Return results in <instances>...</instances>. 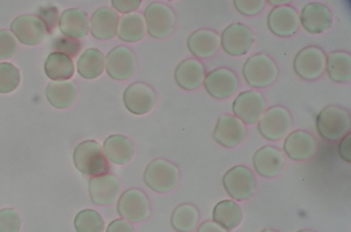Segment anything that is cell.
<instances>
[{
	"label": "cell",
	"instance_id": "obj_37",
	"mask_svg": "<svg viewBox=\"0 0 351 232\" xmlns=\"http://www.w3.org/2000/svg\"><path fill=\"white\" fill-rule=\"evenodd\" d=\"M18 44L12 33L0 30V60H8L16 54Z\"/></svg>",
	"mask_w": 351,
	"mask_h": 232
},
{
	"label": "cell",
	"instance_id": "obj_30",
	"mask_svg": "<svg viewBox=\"0 0 351 232\" xmlns=\"http://www.w3.org/2000/svg\"><path fill=\"white\" fill-rule=\"evenodd\" d=\"M44 70L49 79L65 81L74 76V62L63 53L54 52L49 55L44 64Z\"/></svg>",
	"mask_w": 351,
	"mask_h": 232
},
{
	"label": "cell",
	"instance_id": "obj_42",
	"mask_svg": "<svg viewBox=\"0 0 351 232\" xmlns=\"http://www.w3.org/2000/svg\"><path fill=\"white\" fill-rule=\"evenodd\" d=\"M338 153H339V156L341 157L343 160H345L347 164H350L351 162V134L348 133V134L343 136L341 138V142H339V146H338Z\"/></svg>",
	"mask_w": 351,
	"mask_h": 232
},
{
	"label": "cell",
	"instance_id": "obj_28",
	"mask_svg": "<svg viewBox=\"0 0 351 232\" xmlns=\"http://www.w3.org/2000/svg\"><path fill=\"white\" fill-rule=\"evenodd\" d=\"M145 19L142 14H123L119 20L118 36L128 43H136L145 36Z\"/></svg>",
	"mask_w": 351,
	"mask_h": 232
},
{
	"label": "cell",
	"instance_id": "obj_3",
	"mask_svg": "<svg viewBox=\"0 0 351 232\" xmlns=\"http://www.w3.org/2000/svg\"><path fill=\"white\" fill-rule=\"evenodd\" d=\"M74 164L80 172L90 177L107 175L109 171L104 148L96 140H86L75 148Z\"/></svg>",
	"mask_w": 351,
	"mask_h": 232
},
{
	"label": "cell",
	"instance_id": "obj_14",
	"mask_svg": "<svg viewBox=\"0 0 351 232\" xmlns=\"http://www.w3.org/2000/svg\"><path fill=\"white\" fill-rule=\"evenodd\" d=\"M136 57L132 49L126 47H117L108 53L106 68L108 75L114 80L131 78L136 70Z\"/></svg>",
	"mask_w": 351,
	"mask_h": 232
},
{
	"label": "cell",
	"instance_id": "obj_10",
	"mask_svg": "<svg viewBox=\"0 0 351 232\" xmlns=\"http://www.w3.org/2000/svg\"><path fill=\"white\" fill-rule=\"evenodd\" d=\"M255 36L250 27L243 23H232L228 25L221 36V47L226 54L230 56H243L250 52Z\"/></svg>",
	"mask_w": 351,
	"mask_h": 232
},
{
	"label": "cell",
	"instance_id": "obj_7",
	"mask_svg": "<svg viewBox=\"0 0 351 232\" xmlns=\"http://www.w3.org/2000/svg\"><path fill=\"white\" fill-rule=\"evenodd\" d=\"M326 60L327 55L319 47H304L294 58V71L302 79L314 81L319 79L326 70Z\"/></svg>",
	"mask_w": 351,
	"mask_h": 232
},
{
	"label": "cell",
	"instance_id": "obj_46",
	"mask_svg": "<svg viewBox=\"0 0 351 232\" xmlns=\"http://www.w3.org/2000/svg\"><path fill=\"white\" fill-rule=\"evenodd\" d=\"M298 232H315L313 231V230H308V229H303V230H299Z\"/></svg>",
	"mask_w": 351,
	"mask_h": 232
},
{
	"label": "cell",
	"instance_id": "obj_13",
	"mask_svg": "<svg viewBox=\"0 0 351 232\" xmlns=\"http://www.w3.org/2000/svg\"><path fill=\"white\" fill-rule=\"evenodd\" d=\"M11 32L25 45L36 47L47 36V27L38 16H20L11 23Z\"/></svg>",
	"mask_w": 351,
	"mask_h": 232
},
{
	"label": "cell",
	"instance_id": "obj_21",
	"mask_svg": "<svg viewBox=\"0 0 351 232\" xmlns=\"http://www.w3.org/2000/svg\"><path fill=\"white\" fill-rule=\"evenodd\" d=\"M256 172L263 178H276L282 171L285 157L281 151L272 146H265L256 151L252 158Z\"/></svg>",
	"mask_w": 351,
	"mask_h": 232
},
{
	"label": "cell",
	"instance_id": "obj_25",
	"mask_svg": "<svg viewBox=\"0 0 351 232\" xmlns=\"http://www.w3.org/2000/svg\"><path fill=\"white\" fill-rule=\"evenodd\" d=\"M60 32L66 38H86L90 31L89 16L82 9L71 8L64 11L58 20Z\"/></svg>",
	"mask_w": 351,
	"mask_h": 232
},
{
	"label": "cell",
	"instance_id": "obj_39",
	"mask_svg": "<svg viewBox=\"0 0 351 232\" xmlns=\"http://www.w3.org/2000/svg\"><path fill=\"white\" fill-rule=\"evenodd\" d=\"M266 1L265 0H235L234 5L236 10L243 16H252L261 14L265 8Z\"/></svg>",
	"mask_w": 351,
	"mask_h": 232
},
{
	"label": "cell",
	"instance_id": "obj_8",
	"mask_svg": "<svg viewBox=\"0 0 351 232\" xmlns=\"http://www.w3.org/2000/svg\"><path fill=\"white\" fill-rule=\"evenodd\" d=\"M223 185L232 198L235 201L250 200L255 194V175L250 168L245 166H236L228 170L223 177Z\"/></svg>",
	"mask_w": 351,
	"mask_h": 232
},
{
	"label": "cell",
	"instance_id": "obj_41",
	"mask_svg": "<svg viewBox=\"0 0 351 232\" xmlns=\"http://www.w3.org/2000/svg\"><path fill=\"white\" fill-rule=\"evenodd\" d=\"M141 5V0H112L113 8L120 14H132L140 8Z\"/></svg>",
	"mask_w": 351,
	"mask_h": 232
},
{
	"label": "cell",
	"instance_id": "obj_19",
	"mask_svg": "<svg viewBox=\"0 0 351 232\" xmlns=\"http://www.w3.org/2000/svg\"><path fill=\"white\" fill-rule=\"evenodd\" d=\"M283 149L285 155L294 162H305L315 155L317 145L308 131H295L287 136Z\"/></svg>",
	"mask_w": 351,
	"mask_h": 232
},
{
	"label": "cell",
	"instance_id": "obj_5",
	"mask_svg": "<svg viewBox=\"0 0 351 232\" xmlns=\"http://www.w3.org/2000/svg\"><path fill=\"white\" fill-rule=\"evenodd\" d=\"M292 126V115L282 105H274L266 109L258 122V129L261 136L271 142H278L288 136Z\"/></svg>",
	"mask_w": 351,
	"mask_h": 232
},
{
	"label": "cell",
	"instance_id": "obj_4",
	"mask_svg": "<svg viewBox=\"0 0 351 232\" xmlns=\"http://www.w3.org/2000/svg\"><path fill=\"white\" fill-rule=\"evenodd\" d=\"M180 170L173 162L156 159L148 164L144 172L146 185L156 193H169L178 185Z\"/></svg>",
	"mask_w": 351,
	"mask_h": 232
},
{
	"label": "cell",
	"instance_id": "obj_43",
	"mask_svg": "<svg viewBox=\"0 0 351 232\" xmlns=\"http://www.w3.org/2000/svg\"><path fill=\"white\" fill-rule=\"evenodd\" d=\"M107 232H135V229L125 219H115L108 226Z\"/></svg>",
	"mask_w": 351,
	"mask_h": 232
},
{
	"label": "cell",
	"instance_id": "obj_17",
	"mask_svg": "<svg viewBox=\"0 0 351 232\" xmlns=\"http://www.w3.org/2000/svg\"><path fill=\"white\" fill-rule=\"evenodd\" d=\"M267 23L274 36L289 38L299 31V12L290 5L276 7L269 12Z\"/></svg>",
	"mask_w": 351,
	"mask_h": 232
},
{
	"label": "cell",
	"instance_id": "obj_24",
	"mask_svg": "<svg viewBox=\"0 0 351 232\" xmlns=\"http://www.w3.org/2000/svg\"><path fill=\"white\" fill-rule=\"evenodd\" d=\"M206 67L197 58L181 62L175 70V80L177 85L186 91L195 90L203 85L206 79Z\"/></svg>",
	"mask_w": 351,
	"mask_h": 232
},
{
	"label": "cell",
	"instance_id": "obj_9",
	"mask_svg": "<svg viewBox=\"0 0 351 232\" xmlns=\"http://www.w3.org/2000/svg\"><path fill=\"white\" fill-rule=\"evenodd\" d=\"M118 213L129 222H144L151 216V203L142 190L130 189L119 198Z\"/></svg>",
	"mask_w": 351,
	"mask_h": 232
},
{
	"label": "cell",
	"instance_id": "obj_23",
	"mask_svg": "<svg viewBox=\"0 0 351 232\" xmlns=\"http://www.w3.org/2000/svg\"><path fill=\"white\" fill-rule=\"evenodd\" d=\"M221 47V36L210 29L195 31L188 38V49L195 57L208 60L213 57Z\"/></svg>",
	"mask_w": 351,
	"mask_h": 232
},
{
	"label": "cell",
	"instance_id": "obj_27",
	"mask_svg": "<svg viewBox=\"0 0 351 232\" xmlns=\"http://www.w3.org/2000/svg\"><path fill=\"white\" fill-rule=\"evenodd\" d=\"M47 100L56 109H65L74 105L77 100V88L71 81H52L47 86Z\"/></svg>",
	"mask_w": 351,
	"mask_h": 232
},
{
	"label": "cell",
	"instance_id": "obj_22",
	"mask_svg": "<svg viewBox=\"0 0 351 232\" xmlns=\"http://www.w3.org/2000/svg\"><path fill=\"white\" fill-rule=\"evenodd\" d=\"M120 16L117 11L109 7H101L93 14L90 31L93 38L100 41H109L118 36Z\"/></svg>",
	"mask_w": 351,
	"mask_h": 232
},
{
	"label": "cell",
	"instance_id": "obj_2",
	"mask_svg": "<svg viewBox=\"0 0 351 232\" xmlns=\"http://www.w3.org/2000/svg\"><path fill=\"white\" fill-rule=\"evenodd\" d=\"M243 76L247 85L256 89H263L271 86L277 80L279 67L268 54L258 53L246 60L243 67Z\"/></svg>",
	"mask_w": 351,
	"mask_h": 232
},
{
	"label": "cell",
	"instance_id": "obj_47",
	"mask_svg": "<svg viewBox=\"0 0 351 232\" xmlns=\"http://www.w3.org/2000/svg\"><path fill=\"white\" fill-rule=\"evenodd\" d=\"M261 232H278V231H276V230H272V229H265V230H263V231Z\"/></svg>",
	"mask_w": 351,
	"mask_h": 232
},
{
	"label": "cell",
	"instance_id": "obj_16",
	"mask_svg": "<svg viewBox=\"0 0 351 232\" xmlns=\"http://www.w3.org/2000/svg\"><path fill=\"white\" fill-rule=\"evenodd\" d=\"M246 135V125L241 120L234 115L223 114L217 120L213 138L223 147L233 148L244 142Z\"/></svg>",
	"mask_w": 351,
	"mask_h": 232
},
{
	"label": "cell",
	"instance_id": "obj_32",
	"mask_svg": "<svg viewBox=\"0 0 351 232\" xmlns=\"http://www.w3.org/2000/svg\"><path fill=\"white\" fill-rule=\"evenodd\" d=\"M241 220H243V209L234 201H222L214 207L213 222L221 224L228 231L239 227Z\"/></svg>",
	"mask_w": 351,
	"mask_h": 232
},
{
	"label": "cell",
	"instance_id": "obj_20",
	"mask_svg": "<svg viewBox=\"0 0 351 232\" xmlns=\"http://www.w3.org/2000/svg\"><path fill=\"white\" fill-rule=\"evenodd\" d=\"M120 192V181L113 175L93 177L89 181V194L96 205H111L117 200Z\"/></svg>",
	"mask_w": 351,
	"mask_h": 232
},
{
	"label": "cell",
	"instance_id": "obj_33",
	"mask_svg": "<svg viewBox=\"0 0 351 232\" xmlns=\"http://www.w3.org/2000/svg\"><path fill=\"white\" fill-rule=\"evenodd\" d=\"M200 213L192 204H182L176 207L171 215V226L178 232H191L197 227Z\"/></svg>",
	"mask_w": 351,
	"mask_h": 232
},
{
	"label": "cell",
	"instance_id": "obj_12",
	"mask_svg": "<svg viewBox=\"0 0 351 232\" xmlns=\"http://www.w3.org/2000/svg\"><path fill=\"white\" fill-rule=\"evenodd\" d=\"M203 85L212 98L224 100L235 94L239 87V79L232 69L221 67L210 71Z\"/></svg>",
	"mask_w": 351,
	"mask_h": 232
},
{
	"label": "cell",
	"instance_id": "obj_44",
	"mask_svg": "<svg viewBox=\"0 0 351 232\" xmlns=\"http://www.w3.org/2000/svg\"><path fill=\"white\" fill-rule=\"evenodd\" d=\"M197 232H228V230L225 229L221 224H217L215 222H204L201 224L197 228Z\"/></svg>",
	"mask_w": 351,
	"mask_h": 232
},
{
	"label": "cell",
	"instance_id": "obj_18",
	"mask_svg": "<svg viewBox=\"0 0 351 232\" xmlns=\"http://www.w3.org/2000/svg\"><path fill=\"white\" fill-rule=\"evenodd\" d=\"M300 25L311 34H321L332 25V14L326 5L308 3L300 14Z\"/></svg>",
	"mask_w": 351,
	"mask_h": 232
},
{
	"label": "cell",
	"instance_id": "obj_36",
	"mask_svg": "<svg viewBox=\"0 0 351 232\" xmlns=\"http://www.w3.org/2000/svg\"><path fill=\"white\" fill-rule=\"evenodd\" d=\"M21 218L14 209L5 208L0 211V232H19Z\"/></svg>",
	"mask_w": 351,
	"mask_h": 232
},
{
	"label": "cell",
	"instance_id": "obj_38",
	"mask_svg": "<svg viewBox=\"0 0 351 232\" xmlns=\"http://www.w3.org/2000/svg\"><path fill=\"white\" fill-rule=\"evenodd\" d=\"M55 51L58 53H63L69 57H75L80 54L82 49V43L78 40L69 38H58L53 44Z\"/></svg>",
	"mask_w": 351,
	"mask_h": 232
},
{
	"label": "cell",
	"instance_id": "obj_35",
	"mask_svg": "<svg viewBox=\"0 0 351 232\" xmlns=\"http://www.w3.org/2000/svg\"><path fill=\"white\" fill-rule=\"evenodd\" d=\"M21 76L19 69L10 63L0 64V93H10L19 86Z\"/></svg>",
	"mask_w": 351,
	"mask_h": 232
},
{
	"label": "cell",
	"instance_id": "obj_15",
	"mask_svg": "<svg viewBox=\"0 0 351 232\" xmlns=\"http://www.w3.org/2000/svg\"><path fill=\"white\" fill-rule=\"evenodd\" d=\"M123 102L126 109L133 114H147L156 104V93L151 86L144 82H135L124 91Z\"/></svg>",
	"mask_w": 351,
	"mask_h": 232
},
{
	"label": "cell",
	"instance_id": "obj_11",
	"mask_svg": "<svg viewBox=\"0 0 351 232\" xmlns=\"http://www.w3.org/2000/svg\"><path fill=\"white\" fill-rule=\"evenodd\" d=\"M266 111V101L261 92L255 90L239 93L233 103V112L236 118L245 125H252L261 120Z\"/></svg>",
	"mask_w": 351,
	"mask_h": 232
},
{
	"label": "cell",
	"instance_id": "obj_26",
	"mask_svg": "<svg viewBox=\"0 0 351 232\" xmlns=\"http://www.w3.org/2000/svg\"><path fill=\"white\" fill-rule=\"evenodd\" d=\"M104 153L106 158L118 166L129 164L134 157V146L130 138L123 135H111L104 140Z\"/></svg>",
	"mask_w": 351,
	"mask_h": 232
},
{
	"label": "cell",
	"instance_id": "obj_34",
	"mask_svg": "<svg viewBox=\"0 0 351 232\" xmlns=\"http://www.w3.org/2000/svg\"><path fill=\"white\" fill-rule=\"evenodd\" d=\"M75 229L77 232H104V218L98 211L85 209L75 218Z\"/></svg>",
	"mask_w": 351,
	"mask_h": 232
},
{
	"label": "cell",
	"instance_id": "obj_45",
	"mask_svg": "<svg viewBox=\"0 0 351 232\" xmlns=\"http://www.w3.org/2000/svg\"><path fill=\"white\" fill-rule=\"evenodd\" d=\"M290 3V0H269L268 1V3H270V5H277V7H281V5H287Z\"/></svg>",
	"mask_w": 351,
	"mask_h": 232
},
{
	"label": "cell",
	"instance_id": "obj_31",
	"mask_svg": "<svg viewBox=\"0 0 351 232\" xmlns=\"http://www.w3.org/2000/svg\"><path fill=\"white\" fill-rule=\"evenodd\" d=\"M106 68L104 53L97 49H88L77 62L78 74L85 79H96L101 76Z\"/></svg>",
	"mask_w": 351,
	"mask_h": 232
},
{
	"label": "cell",
	"instance_id": "obj_1",
	"mask_svg": "<svg viewBox=\"0 0 351 232\" xmlns=\"http://www.w3.org/2000/svg\"><path fill=\"white\" fill-rule=\"evenodd\" d=\"M316 127L319 136L325 140H341L350 131V113L339 105L325 107L316 118Z\"/></svg>",
	"mask_w": 351,
	"mask_h": 232
},
{
	"label": "cell",
	"instance_id": "obj_6",
	"mask_svg": "<svg viewBox=\"0 0 351 232\" xmlns=\"http://www.w3.org/2000/svg\"><path fill=\"white\" fill-rule=\"evenodd\" d=\"M146 32L153 38L162 40L167 38L176 25V16L169 5L162 3H152L144 12Z\"/></svg>",
	"mask_w": 351,
	"mask_h": 232
},
{
	"label": "cell",
	"instance_id": "obj_29",
	"mask_svg": "<svg viewBox=\"0 0 351 232\" xmlns=\"http://www.w3.org/2000/svg\"><path fill=\"white\" fill-rule=\"evenodd\" d=\"M326 71L336 83H348L351 80V55L345 51H335L327 55Z\"/></svg>",
	"mask_w": 351,
	"mask_h": 232
},
{
	"label": "cell",
	"instance_id": "obj_40",
	"mask_svg": "<svg viewBox=\"0 0 351 232\" xmlns=\"http://www.w3.org/2000/svg\"><path fill=\"white\" fill-rule=\"evenodd\" d=\"M40 19L47 27V33H52L58 22V10L55 7H42L40 8Z\"/></svg>",
	"mask_w": 351,
	"mask_h": 232
}]
</instances>
